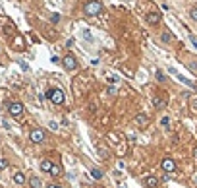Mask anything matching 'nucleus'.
<instances>
[{
  "label": "nucleus",
  "mask_w": 197,
  "mask_h": 188,
  "mask_svg": "<svg viewBox=\"0 0 197 188\" xmlns=\"http://www.w3.org/2000/svg\"><path fill=\"white\" fill-rule=\"evenodd\" d=\"M100 10H103V4L99 0H91V2L85 4V14L87 16H97V14H100Z\"/></svg>",
  "instance_id": "obj_1"
},
{
  "label": "nucleus",
  "mask_w": 197,
  "mask_h": 188,
  "mask_svg": "<svg viewBox=\"0 0 197 188\" xmlns=\"http://www.w3.org/2000/svg\"><path fill=\"white\" fill-rule=\"evenodd\" d=\"M46 97H49L54 105H62L64 103V91L62 89H50L49 93H46Z\"/></svg>",
  "instance_id": "obj_2"
},
{
  "label": "nucleus",
  "mask_w": 197,
  "mask_h": 188,
  "mask_svg": "<svg viewBox=\"0 0 197 188\" xmlns=\"http://www.w3.org/2000/svg\"><path fill=\"white\" fill-rule=\"evenodd\" d=\"M8 111H10V114H12V117L19 118L21 114H23V105H21L19 101H14V103H10V105H8Z\"/></svg>",
  "instance_id": "obj_3"
},
{
  "label": "nucleus",
  "mask_w": 197,
  "mask_h": 188,
  "mask_svg": "<svg viewBox=\"0 0 197 188\" xmlns=\"http://www.w3.org/2000/svg\"><path fill=\"white\" fill-rule=\"evenodd\" d=\"M29 140L33 144H41V142H45V132H42L41 128H35V130H31V134H29Z\"/></svg>",
  "instance_id": "obj_4"
},
{
  "label": "nucleus",
  "mask_w": 197,
  "mask_h": 188,
  "mask_svg": "<svg viewBox=\"0 0 197 188\" xmlns=\"http://www.w3.org/2000/svg\"><path fill=\"white\" fill-rule=\"evenodd\" d=\"M76 66H77V60L73 58V54L64 56V68H66V70H76Z\"/></svg>",
  "instance_id": "obj_5"
},
{
  "label": "nucleus",
  "mask_w": 197,
  "mask_h": 188,
  "mask_svg": "<svg viewBox=\"0 0 197 188\" xmlns=\"http://www.w3.org/2000/svg\"><path fill=\"white\" fill-rule=\"evenodd\" d=\"M161 167L164 169V173H172V171L176 169V163H174V159L164 157V159H162V163H161Z\"/></svg>",
  "instance_id": "obj_6"
},
{
  "label": "nucleus",
  "mask_w": 197,
  "mask_h": 188,
  "mask_svg": "<svg viewBox=\"0 0 197 188\" xmlns=\"http://www.w3.org/2000/svg\"><path fill=\"white\" fill-rule=\"evenodd\" d=\"M135 124H137L139 128H147V126H149V117H147V114H143V113H139V114L135 117Z\"/></svg>",
  "instance_id": "obj_7"
},
{
  "label": "nucleus",
  "mask_w": 197,
  "mask_h": 188,
  "mask_svg": "<svg viewBox=\"0 0 197 188\" xmlns=\"http://www.w3.org/2000/svg\"><path fill=\"white\" fill-rule=\"evenodd\" d=\"M143 184H145L147 188H157L158 186V179L157 176H145V179H143Z\"/></svg>",
  "instance_id": "obj_8"
},
{
  "label": "nucleus",
  "mask_w": 197,
  "mask_h": 188,
  "mask_svg": "<svg viewBox=\"0 0 197 188\" xmlns=\"http://www.w3.org/2000/svg\"><path fill=\"white\" fill-rule=\"evenodd\" d=\"M147 22L153 23V25L161 23V14H158V12H149V14H147Z\"/></svg>",
  "instance_id": "obj_9"
},
{
  "label": "nucleus",
  "mask_w": 197,
  "mask_h": 188,
  "mask_svg": "<svg viewBox=\"0 0 197 188\" xmlns=\"http://www.w3.org/2000/svg\"><path fill=\"white\" fill-rule=\"evenodd\" d=\"M166 99H164V97H161V95H157L155 99H153V107H155V109H162V107H166Z\"/></svg>",
  "instance_id": "obj_10"
},
{
  "label": "nucleus",
  "mask_w": 197,
  "mask_h": 188,
  "mask_svg": "<svg viewBox=\"0 0 197 188\" xmlns=\"http://www.w3.org/2000/svg\"><path fill=\"white\" fill-rule=\"evenodd\" d=\"M99 155L103 159H108L110 157V151H108V145H106V144H99Z\"/></svg>",
  "instance_id": "obj_11"
},
{
  "label": "nucleus",
  "mask_w": 197,
  "mask_h": 188,
  "mask_svg": "<svg viewBox=\"0 0 197 188\" xmlns=\"http://www.w3.org/2000/svg\"><path fill=\"white\" fill-rule=\"evenodd\" d=\"M29 186L31 188H41L42 182H41V179H37V176H31V179H29Z\"/></svg>",
  "instance_id": "obj_12"
},
{
  "label": "nucleus",
  "mask_w": 197,
  "mask_h": 188,
  "mask_svg": "<svg viewBox=\"0 0 197 188\" xmlns=\"http://www.w3.org/2000/svg\"><path fill=\"white\" fill-rule=\"evenodd\" d=\"M14 182H15V184H23V182H25V175L18 171V173L14 175Z\"/></svg>",
  "instance_id": "obj_13"
},
{
  "label": "nucleus",
  "mask_w": 197,
  "mask_h": 188,
  "mask_svg": "<svg viewBox=\"0 0 197 188\" xmlns=\"http://www.w3.org/2000/svg\"><path fill=\"white\" fill-rule=\"evenodd\" d=\"M41 169L45 171V173H50V169H52V163L49 159H45V161H41Z\"/></svg>",
  "instance_id": "obj_14"
},
{
  "label": "nucleus",
  "mask_w": 197,
  "mask_h": 188,
  "mask_svg": "<svg viewBox=\"0 0 197 188\" xmlns=\"http://www.w3.org/2000/svg\"><path fill=\"white\" fill-rule=\"evenodd\" d=\"M91 176H93V179H97V180H100V179H103V171H100V169H91Z\"/></svg>",
  "instance_id": "obj_15"
},
{
  "label": "nucleus",
  "mask_w": 197,
  "mask_h": 188,
  "mask_svg": "<svg viewBox=\"0 0 197 188\" xmlns=\"http://www.w3.org/2000/svg\"><path fill=\"white\" fill-rule=\"evenodd\" d=\"M50 175H52V176H58V175H62V167H60V165H52V169H50Z\"/></svg>",
  "instance_id": "obj_16"
},
{
  "label": "nucleus",
  "mask_w": 197,
  "mask_h": 188,
  "mask_svg": "<svg viewBox=\"0 0 197 188\" xmlns=\"http://www.w3.org/2000/svg\"><path fill=\"white\" fill-rule=\"evenodd\" d=\"M174 76H178V80L182 82V83H185V85H189V87H193V83H191V80H188V78H184V76H180L178 72H176V74H174Z\"/></svg>",
  "instance_id": "obj_17"
},
{
  "label": "nucleus",
  "mask_w": 197,
  "mask_h": 188,
  "mask_svg": "<svg viewBox=\"0 0 197 188\" xmlns=\"http://www.w3.org/2000/svg\"><path fill=\"white\" fill-rule=\"evenodd\" d=\"M161 124H162L164 128H168V126H170V118H168V117H162V118H161Z\"/></svg>",
  "instance_id": "obj_18"
},
{
  "label": "nucleus",
  "mask_w": 197,
  "mask_h": 188,
  "mask_svg": "<svg viewBox=\"0 0 197 188\" xmlns=\"http://www.w3.org/2000/svg\"><path fill=\"white\" fill-rule=\"evenodd\" d=\"M191 111H193V113H197V97H193V99H191Z\"/></svg>",
  "instance_id": "obj_19"
},
{
  "label": "nucleus",
  "mask_w": 197,
  "mask_h": 188,
  "mask_svg": "<svg viewBox=\"0 0 197 188\" xmlns=\"http://www.w3.org/2000/svg\"><path fill=\"white\" fill-rule=\"evenodd\" d=\"M50 22H52V23H58V22H60V16H58V14H52V16H50Z\"/></svg>",
  "instance_id": "obj_20"
},
{
  "label": "nucleus",
  "mask_w": 197,
  "mask_h": 188,
  "mask_svg": "<svg viewBox=\"0 0 197 188\" xmlns=\"http://www.w3.org/2000/svg\"><path fill=\"white\" fill-rule=\"evenodd\" d=\"M6 167H8V161L6 159H0V171H4Z\"/></svg>",
  "instance_id": "obj_21"
},
{
  "label": "nucleus",
  "mask_w": 197,
  "mask_h": 188,
  "mask_svg": "<svg viewBox=\"0 0 197 188\" xmlns=\"http://www.w3.org/2000/svg\"><path fill=\"white\" fill-rule=\"evenodd\" d=\"M189 16H191V18H193L195 22H197V8H191V12H189Z\"/></svg>",
  "instance_id": "obj_22"
},
{
  "label": "nucleus",
  "mask_w": 197,
  "mask_h": 188,
  "mask_svg": "<svg viewBox=\"0 0 197 188\" xmlns=\"http://www.w3.org/2000/svg\"><path fill=\"white\" fill-rule=\"evenodd\" d=\"M162 39H164V41H170V39H172V35H170L168 31H164V33H162Z\"/></svg>",
  "instance_id": "obj_23"
},
{
  "label": "nucleus",
  "mask_w": 197,
  "mask_h": 188,
  "mask_svg": "<svg viewBox=\"0 0 197 188\" xmlns=\"http://www.w3.org/2000/svg\"><path fill=\"white\" fill-rule=\"evenodd\" d=\"M157 80H158V82H164V76H162V72H157Z\"/></svg>",
  "instance_id": "obj_24"
},
{
  "label": "nucleus",
  "mask_w": 197,
  "mask_h": 188,
  "mask_svg": "<svg viewBox=\"0 0 197 188\" xmlns=\"http://www.w3.org/2000/svg\"><path fill=\"white\" fill-rule=\"evenodd\" d=\"M46 188H62V186H58V184H50V186H46Z\"/></svg>",
  "instance_id": "obj_25"
},
{
  "label": "nucleus",
  "mask_w": 197,
  "mask_h": 188,
  "mask_svg": "<svg viewBox=\"0 0 197 188\" xmlns=\"http://www.w3.org/2000/svg\"><path fill=\"white\" fill-rule=\"evenodd\" d=\"M193 157H195V159H197V148H195V149H193Z\"/></svg>",
  "instance_id": "obj_26"
},
{
  "label": "nucleus",
  "mask_w": 197,
  "mask_h": 188,
  "mask_svg": "<svg viewBox=\"0 0 197 188\" xmlns=\"http://www.w3.org/2000/svg\"><path fill=\"white\" fill-rule=\"evenodd\" d=\"M195 8H197V6H195Z\"/></svg>",
  "instance_id": "obj_27"
}]
</instances>
